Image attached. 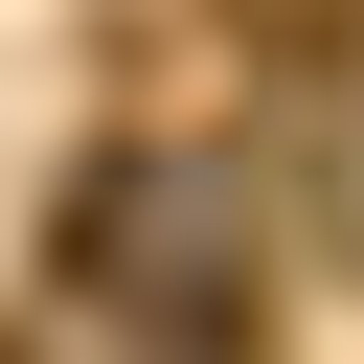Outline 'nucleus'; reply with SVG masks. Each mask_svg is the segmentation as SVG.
Instances as JSON below:
<instances>
[{
  "mask_svg": "<svg viewBox=\"0 0 364 364\" xmlns=\"http://www.w3.org/2000/svg\"><path fill=\"white\" fill-rule=\"evenodd\" d=\"M68 250L136 296V341H159V364H250V250H228V228H159V205H136V159H91Z\"/></svg>",
  "mask_w": 364,
  "mask_h": 364,
  "instance_id": "1",
  "label": "nucleus"
}]
</instances>
